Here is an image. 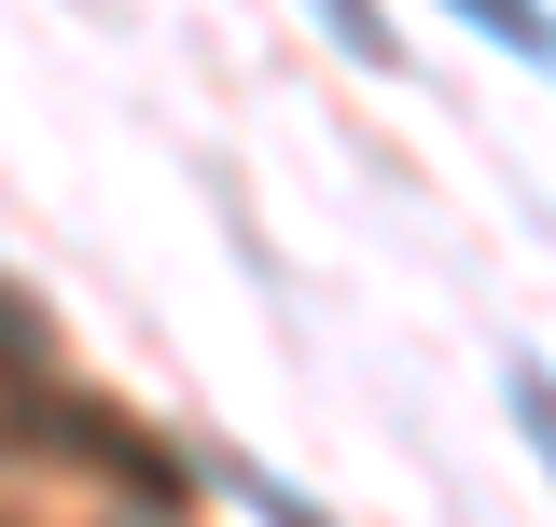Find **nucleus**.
<instances>
[{
    "mask_svg": "<svg viewBox=\"0 0 556 527\" xmlns=\"http://www.w3.org/2000/svg\"><path fill=\"white\" fill-rule=\"evenodd\" d=\"M445 14H459V28H486L501 56H529V69L556 83V14H543V0H445Z\"/></svg>",
    "mask_w": 556,
    "mask_h": 527,
    "instance_id": "1",
    "label": "nucleus"
},
{
    "mask_svg": "<svg viewBox=\"0 0 556 527\" xmlns=\"http://www.w3.org/2000/svg\"><path fill=\"white\" fill-rule=\"evenodd\" d=\"M501 402H515V430H529L543 472H556V375H543V361H501Z\"/></svg>",
    "mask_w": 556,
    "mask_h": 527,
    "instance_id": "2",
    "label": "nucleus"
},
{
    "mask_svg": "<svg viewBox=\"0 0 556 527\" xmlns=\"http://www.w3.org/2000/svg\"><path fill=\"white\" fill-rule=\"evenodd\" d=\"M320 28H334V42H348V56H362V69H390V56H404V42H390V14H376V0H320Z\"/></svg>",
    "mask_w": 556,
    "mask_h": 527,
    "instance_id": "3",
    "label": "nucleus"
},
{
    "mask_svg": "<svg viewBox=\"0 0 556 527\" xmlns=\"http://www.w3.org/2000/svg\"><path fill=\"white\" fill-rule=\"evenodd\" d=\"M0 361H14V375H42V361H56V347H42V320H28L14 292H0Z\"/></svg>",
    "mask_w": 556,
    "mask_h": 527,
    "instance_id": "4",
    "label": "nucleus"
},
{
    "mask_svg": "<svg viewBox=\"0 0 556 527\" xmlns=\"http://www.w3.org/2000/svg\"><path fill=\"white\" fill-rule=\"evenodd\" d=\"M14 430H28V402H14V389H0V445H14Z\"/></svg>",
    "mask_w": 556,
    "mask_h": 527,
    "instance_id": "5",
    "label": "nucleus"
}]
</instances>
